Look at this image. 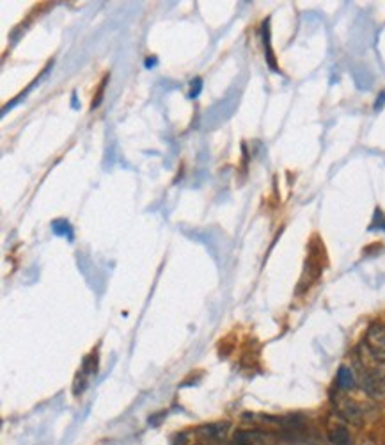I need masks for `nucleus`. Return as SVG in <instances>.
Masks as SVG:
<instances>
[{
	"mask_svg": "<svg viewBox=\"0 0 385 445\" xmlns=\"http://www.w3.org/2000/svg\"><path fill=\"white\" fill-rule=\"evenodd\" d=\"M329 440L330 445H355L353 438H351L350 434V430H348L346 426H341V424H337V426H334L332 430H330Z\"/></svg>",
	"mask_w": 385,
	"mask_h": 445,
	"instance_id": "nucleus-6",
	"label": "nucleus"
},
{
	"mask_svg": "<svg viewBox=\"0 0 385 445\" xmlns=\"http://www.w3.org/2000/svg\"><path fill=\"white\" fill-rule=\"evenodd\" d=\"M201 84H203V82H201V79H196V89L192 88V96H197V95H199V91H201Z\"/></svg>",
	"mask_w": 385,
	"mask_h": 445,
	"instance_id": "nucleus-11",
	"label": "nucleus"
},
{
	"mask_svg": "<svg viewBox=\"0 0 385 445\" xmlns=\"http://www.w3.org/2000/svg\"><path fill=\"white\" fill-rule=\"evenodd\" d=\"M336 383H337V390H339V392H350V390H353L355 388L357 381H355V374L351 373L348 367H341V369L337 370Z\"/></svg>",
	"mask_w": 385,
	"mask_h": 445,
	"instance_id": "nucleus-7",
	"label": "nucleus"
},
{
	"mask_svg": "<svg viewBox=\"0 0 385 445\" xmlns=\"http://www.w3.org/2000/svg\"><path fill=\"white\" fill-rule=\"evenodd\" d=\"M359 383L364 392L373 399H385L384 369H364L359 367Z\"/></svg>",
	"mask_w": 385,
	"mask_h": 445,
	"instance_id": "nucleus-2",
	"label": "nucleus"
},
{
	"mask_svg": "<svg viewBox=\"0 0 385 445\" xmlns=\"http://www.w3.org/2000/svg\"><path fill=\"white\" fill-rule=\"evenodd\" d=\"M334 408H336L337 417H339L343 423H346L348 426L363 427L367 419L366 410H364L357 401L350 399V397L343 396V394L336 396V399H334Z\"/></svg>",
	"mask_w": 385,
	"mask_h": 445,
	"instance_id": "nucleus-1",
	"label": "nucleus"
},
{
	"mask_svg": "<svg viewBox=\"0 0 385 445\" xmlns=\"http://www.w3.org/2000/svg\"><path fill=\"white\" fill-rule=\"evenodd\" d=\"M355 445H378V441L371 437H364V438H360V440Z\"/></svg>",
	"mask_w": 385,
	"mask_h": 445,
	"instance_id": "nucleus-10",
	"label": "nucleus"
},
{
	"mask_svg": "<svg viewBox=\"0 0 385 445\" xmlns=\"http://www.w3.org/2000/svg\"><path fill=\"white\" fill-rule=\"evenodd\" d=\"M234 445H277L279 437L272 431L240 430L234 433Z\"/></svg>",
	"mask_w": 385,
	"mask_h": 445,
	"instance_id": "nucleus-4",
	"label": "nucleus"
},
{
	"mask_svg": "<svg viewBox=\"0 0 385 445\" xmlns=\"http://www.w3.org/2000/svg\"><path fill=\"white\" fill-rule=\"evenodd\" d=\"M82 373L87 374V376L93 373H96V356H87L86 360H83Z\"/></svg>",
	"mask_w": 385,
	"mask_h": 445,
	"instance_id": "nucleus-8",
	"label": "nucleus"
},
{
	"mask_svg": "<svg viewBox=\"0 0 385 445\" xmlns=\"http://www.w3.org/2000/svg\"><path fill=\"white\" fill-rule=\"evenodd\" d=\"M227 423H217V424H208V426H203L197 430V437L204 441V444H219L226 438Z\"/></svg>",
	"mask_w": 385,
	"mask_h": 445,
	"instance_id": "nucleus-5",
	"label": "nucleus"
},
{
	"mask_svg": "<svg viewBox=\"0 0 385 445\" xmlns=\"http://www.w3.org/2000/svg\"><path fill=\"white\" fill-rule=\"evenodd\" d=\"M367 349L374 356V360L385 367V326L380 323H374L367 328L366 339H364Z\"/></svg>",
	"mask_w": 385,
	"mask_h": 445,
	"instance_id": "nucleus-3",
	"label": "nucleus"
},
{
	"mask_svg": "<svg viewBox=\"0 0 385 445\" xmlns=\"http://www.w3.org/2000/svg\"><path fill=\"white\" fill-rule=\"evenodd\" d=\"M384 100H385V93H381L380 100H377V109H380V107L384 105Z\"/></svg>",
	"mask_w": 385,
	"mask_h": 445,
	"instance_id": "nucleus-12",
	"label": "nucleus"
},
{
	"mask_svg": "<svg viewBox=\"0 0 385 445\" xmlns=\"http://www.w3.org/2000/svg\"><path fill=\"white\" fill-rule=\"evenodd\" d=\"M53 228L57 230V233H66V230H69V226H68V223H66V221H55V223H53Z\"/></svg>",
	"mask_w": 385,
	"mask_h": 445,
	"instance_id": "nucleus-9",
	"label": "nucleus"
}]
</instances>
